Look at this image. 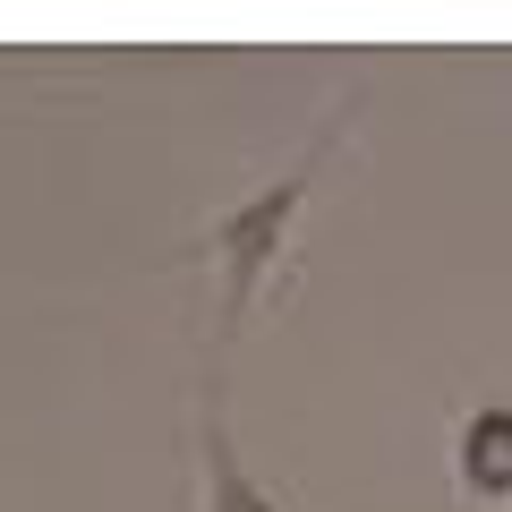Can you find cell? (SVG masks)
Listing matches in <instances>:
<instances>
[{
	"label": "cell",
	"instance_id": "1",
	"mask_svg": "<svg viewBox=\"0 0 512 512\" xmlns=\"http://www.w3.org/2000/svg\"><path fill=\"white\" fill-rule=\"evenodd\" d=\"M350 111H359V103H342L325 128H316V146L299 154V163L282 171L274 188H256V197H239L231 214H214V222H205L197 256H214V265H222V333H239V325H248L256 291H265V274H274V265H282V248H291V214L316 197L325 163L342 154V137H350Z\"/></svg>",
	"mask_w": 512,
	"mask_h": 512
},
{
	"label": "cell",
	"instance_id": "2",
	"mask_svg": "<svg viewBox=\"0 0 512 512\" xmlns=\"http://www.w3.org/2000/svg\"><path fill=\"white\" fill-rule=\"evenodd\" d=\"M197 444H205V512H274V495L256 487L231 453V427H222V384H205V419H197Z\"/></svg>",
	"mask_w": 512,
	"mask_h": 512
},
{
	"label": "cell",
	"instance_id": "3",
	"mask_svg": "<svg viewBox=\"0 0 512 512\" xmlns=\"http://www.w3.org/2000/svg\"><path fill=\"white\" fill-rule=\"evenodd\" d=\"M461 478L478 495H512V410H478L461 436Z\"/></svg>",
	"mask_w": 512,
	"mask_h": 512
}]
</instances>
